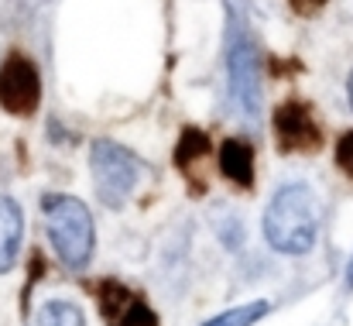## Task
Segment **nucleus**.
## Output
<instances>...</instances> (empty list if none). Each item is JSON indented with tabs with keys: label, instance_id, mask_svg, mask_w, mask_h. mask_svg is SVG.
Here are the masks:
<instances>
[{
	"label": "nucleus",
	"instance_id": "dca6fc26",
	"mask_svg": "<svg viewBox=\"0 0 353 326\" xmlns=\"http://www.w3.org/2000/svg\"><path fill=\"white\" fill-rule=\"evenodd\" d=\"M347 90H350V107H353V73H350V86Z\"/></svg>",
	"mask_w": 353,
	"mask_h": 326
},
{
	"label": "nucleus",
	"instance_id": "4468645a",
	"mask_svg": "<svg viewBox=\"0 0 353 326\" xmlns=\"http://www.w3.org/2000/svg\"><path fill=\"white\" fill-rule=\"evenodd\" d=\"M299 14H316L319 7H326V0H288Z\"/></svg>",
	"mask_w": 353,
	"mask_h": 326
},
{
	"label": "nucleus",
	"instance_id": "39448f33",
	"mask_svg": "<svg viewBox=\"0 0 353 326\" xmlns=\"http://www.w3.org/2000/svg\"><path fill=\"white\" fill-rule=\"evenodd\" d=\"M230 86L240 110L254 120L261 113V62L247 35L234 31L230 38Z\"/></svg>",
	"mask_w": 353,
	"mask_h": 326
},
{
	"label": "nucleus",
	"instance_id": "ddd939ff",
	"mask_svg": "<svg viewBox=\"0 0 353 326\" xmlns=\"http://www.w3.org/2000/svg\"><path fill=\"white\" fill-rule=\"evenodd\" d=\"M336 165L353 179V131H343L336 141Z\"/></svg>",
	"mask_w": 353,
	"mask_h": 326
},
{
	"label": "nucleus",
	"instance_id": "0eeeda50",
	"mask_svg": "<svg viewBox=\"0 0 353 326\" xmlns=\"http://www.w3.org/2000/svg\"><path fill=\"white\" fill-rule=\"evenodd\" d=\"M100 313L110 320V326H161L158 316L117 282L100 285Z\"/></svg>",
	"mask_w": 353,
	"mask_h": 326
},
{
	"label": "nucleus",
	"instance_id": "f257e3e1",
	"mask_svg": "<svg viewBox=\"0 0 353 326\" xmlns=\"http://www.w3.org/2000/svg\"><path fill=\"white\" fill-rule=\"evenodd\" d=\"M319 233V203L316 193L302 182L281 186L264 210V237L281 254H305L312 251Z\"/></svg>",
	"mask_w": 353,
	"mask_h": 326
},
{
	"label": "nucleus",
	"instance_id": "1a4fd4ad",
	"mask_svg": "<svg viewBox=\"0 0 353 326\" xmlns=\"http://www.w3.org/2000/svg\"><path fill=\"white\" fill-rule=\"evenodd\" d=\"M220 169L234 186L250 189V182H254V148L243 137H227L220 144Z\"/></svg>",
	"mask_w": 353,
	"mask_h": 326
},
{
	"label": "nucleus",
	"instance_id": "9d476101",
	"mask_svg": "<svg viewBox=\"0 0 353 326\" xmlns=\"http://www.w3.org/2000/svg\"><path fill=\"white\" fill-rule=\"evenodd\" d=\"M210 151H213L210 137H206L199 127H185L182 137H179V148H175V165H179L182 172H192V165H196V162H206Z\"/></svg>",
	"mask_w": 353,
	"mask_h": 326
},
{
	"label": "nucleus",
	"instance_id": "20e7f679",
	"mask_svg": "<svg viewBox=\"0 0 353 326\" xmlns=\"http://www.w3.org/2000/svg\"><path fill=\"white\" fill-rule=\"evenodd\" d=\"M41 104V76L28 55H10L0 66V107L14 117H31Z\"/></svg>",
	"mask_w": 353,
	"mask_h": 326
},
{
	"label": "nucleus",
	"instance_id": "423d86ee",
	"mask_svg": "<svg viewBox=\"0 0 353 326\" xmlns=\"http://www.w3.org/2000/svg\"><path fill=\"white\" fill-rule=\"evenodd\" d=\"M274 137L281 151H316L323 144V131L302 100H285L274 110Z\"/></svg>",
	"mask_w": 353,
	"mask_h": 326
},
{
	"label": "nucleus",
	"instance_id": "2eb2a0df",
	"mask_svg": "<svg viewBox=\"0 0 353 326\" xmlns=\"http://www.w3.org/2000/svg\"><path fill=\"white\" fill-rule=\"evenodd\" d=\"M347 285L353 289V258H350V265H347Z\"/></svg>",
	"mask_w": 353,
	"mask_h": 326
},
{
	"label": "nucleus",
	"instance_id": "7ed1b4c3",
	"mask_svg": "<svg viewBox=\"0 0 353 326\" xmlns=\"http://www.w3.org/2000/svg\"><path fill=\"white\" fill-rule=\"evenodd\" d=\"M90 165H93V186H97V196L107 203V207H123L137 186V175H141V162L120 148L114 141H97L93 151H90Z\"/></svg>",
	"mask_w": 353,
	"mask_h": 326
},
{
	"label": "nucleus",
	"instance_id": "f03ea898",
	"mask_svg": "<svg viewBox=\"0 0 353 326\" xmlns=\"http://www.w3.org/2000/svg\"><path fill=\"white\" fill-rule=\"evenodd\" d=\"M41 213H45L48 240H52L59 261L65 268H86L93 258V247H97V230H93V217H90L86 203L76 196L52 193L41 200Z\"/></svg>",
	"mask_w": 353,
	"mask_h": 326
},
{
	"label": "nucleus",
	"instance_id": "f8f14e48",
	"mask_svg": "<svg viewBox=\"0 0 353 326\" xmlns=\"http://www.w3.org/2000/svg\"><path fill=\"white\" fill-rule=\"evenodd\" d=\"M268 303L264 299H257V303H247V306H236L230 313H223V316H216V320H210V323L203 326H254L257 320H264L268 316Z\"/></svg>",
	"mask_w": 353,
	"mask_h": 326
},
{
	"label": "nucleus",
	"instance_id": "9b49d317",
	"mask_svg": "<svg viewBox=\"0 0 353 326\" xmlns=\"http://www.w3.org/2000/svg\"><path fill=\"white\" fill-rule=\"evenodd\" d=\"M34 326H83V313L72 303H45L34 316Z\"/></svg>",
	"mask_w": 353,
	"mask_h": 326
},
{
	"label": "nucleus",
	"instance_id": "6e6552de",
	"mask_svg": "<svg viewBox=\"0 0 353 326\" xmlns=\"http://www.w3.org/2000/svg\"><path fill=\"white\" fill-rule=\"evenodd\" d=\"M24 237V213L10 196H0V275L14 268Z\"/></svg>",
	"mask_w": 353,
	"mask_h": 326
}]
</instances>
